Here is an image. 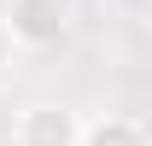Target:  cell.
Instances as JSON below:
<instances>
[{"instance_id": "3", "label": "cell", "mask_w": 152, "mask_h": 146, "mask_svg": "<svg viewBox=\"0 0 152 146\" xmlns=\"http://www.w3.org/2000/svg\"><path fill=\"white\" fill-rule=\"evenodd\" d=\"M82 146H152V134H146L140 117L105 111V117H88L82 123Z\"/></svg>"}, {"instance_id": "1", "label": "cell", "mask_w": 152, "mask_h": 146, "mask_svg": "<svg viewBox=\"0 0 152 146\" xmlns=\"http://www.w3.org/2000/svg\"><path fill=\"white\" fill-rule=\"evenodd\" d=\"M18 146H82V117L70 105H53V99H35V105L18 111V128H12Z\"/></svg>"}, {"instance_id": "4", "label": "cell", "mask_w": 152, "mask_h": 146, "mask_svg": "<svg viewBox=\"0 0 152 146\" xmlns=\"http://www.w3.org/2000/svg\"><path fill=\"white\" fill-rule=\"evenodd\" d=\"M12 53H18V41H12V29H6V18H0V70L12 64Z\"/></svg>"}, {"instance_id": "2", "label": "cell", "mask_w": 152, "mask_h": 146, "mask_svg": "<svg viewBox=\"0 0 152 146\" xmlns=\"http://www.w3.org/2000/svg\"><path fill=\"white\" fill-rule=\"evenodd\" d=\"M6 29L18 47H53L64 35V0H6Z\"/></svg>"}]
</instances>
